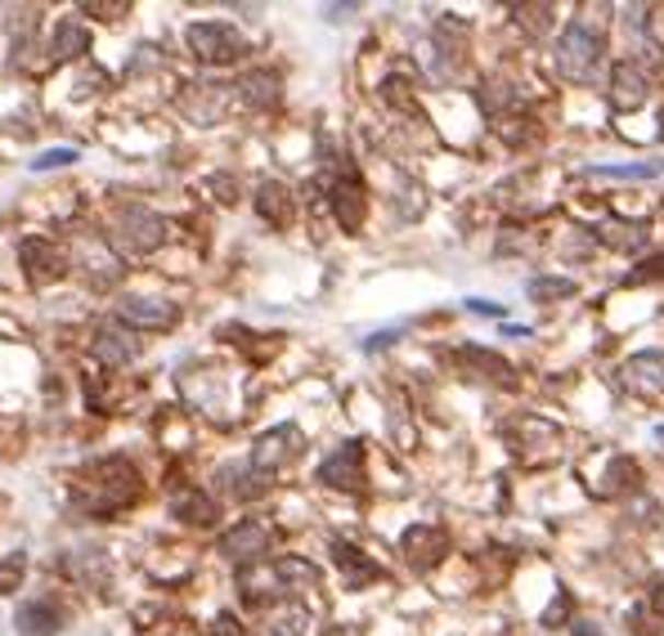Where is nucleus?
Instances as JSON below:
<instances>
[{"label":"nucleus","instance_id":"f257e3e1","mask_svg":"<svg viewBox=\"0 0 664 636\" xmlns=\"http://www.w3.org/2000/svg\"><path fill=\"white\" fill-rule=\"evenodd\" d=\"M139 498V475L126 458H108V462H94L77 475L72 488V502L90 516H113L122 507H130Z\"/></svg>","mask_w":664,"mask_h":636},{"label":"nucleus","instance_id":"f03ea898","mask_svg":"<svg viewBox=\"0 0 664 636\" xmlns=\"http://www.w3.org/2000/svg\"><path fill=\"white\" fill-rule=\"evenodd\" d=\"M602 55H606V32H602V27H593L588 19H575L571 27L561 32L552 63H557V72H561L565 81L588 85V81L602 72Z\"/></svg>","mask_w":664,"mask_h":636},{"label":"nucleus","instance_id":"7ed1b4c3","mask_svg":"<svg viewBox=\"0 0 664 636\" xmlns=\"http://www.w3.org/2000/svg\"><path fill=\"white\" fill-rule=\"evenodd\" d=\"M113 242L130 256H153L167 242V220L145 207H122L113 216Z\"/></svg>","mask_w":664,"mask_h":636},{"label":"nucleus","instance_id":"20e7f679","mask_svg":"<svg viewBox=\"0 0 664 636\" xmlns=\"http://www.w3.org/2000/svg\"><path fill=\"white\" fill-rule=\"evenodd\" d=\"M184 41H188V55H194L198 63H239L248 55V41L229 23H216V19L194 23Z\"/></svg>","mask_w":664,"mask_h":636},{"label":"nucleus","instance_id":"39448f33","mask_svg":"<svg viewBox=\"0 0 664 636\" xmlns=\"http://www.w3.org/2000/svg\"><path fill=\"white\" fill-rule=\"evenodd\" d=\"M72 265L85 269V278L94 287H113L122 278V261L108 252V238H100V233H77L72 238Z\"/></svg>","mask_w":664,"mask_h":636},{"label":"nucleus","instance_id":"423d86ee","mask_svg":"<svg viewBox=\"0 0 664 636\" xmlns=\"http://www.w3.org/2000/svg\"><path fill=\"white\" fill-rule=\"evenodd\" d=\"M314 475H319V484H328V488L359 494V488H364V444H359V439H351V444L332 449V453L319 462Z\"/></svg>","mask_w":664,"mask_h":636},{"label":"nucleus","instance_id":"0eeeda50","mask_svg":"<svg viewBox=\"0 0 664 636\" xmlns=\"http://www.w3.org/2000/svg\"><path fill=\"white\" fill-rule=\"evenodd\" d=\"M301 430L297 426H274V430H265L256 444H252V471H261V475H274L278 466H288L297 453H301Z\"/></svg>","mask_w":664,"mask_h":636},{"label":"nucleus","instance_id":"6e6552de","mask_svg":"<svg viewBox=\"0 0 664 636\" xmlns=\"http://www.w3.org/2000/svg\"><path fill=\"white\" fill-rule=\"evenodd\" d=\"M400 552L413 569H432L449 556V533L440 524H409L400 537Z\"/></svg>","mask_w":664,"mask_h":636},{"label":"nucleus","instance_id":"1a4fd4ad","mask_svg":"<svg viewBox=\"0 0 664 636\" xmlns=\"http://www.w3.org/2000/svg\"><path fill=\"white\" fill-rule=\"evenodd\" d=\"M19 261H23L32 287H50V282H59L68 274V261H64V252L55 247L50 238H27L19 247Z\"/></svg>","mask_w":664,"mask_h":636},{"label":"nucleus","instance_id":"9d476101","mask_svg":"<svg viewBox=\"0 0 664 636\" xmlns=\"http://www.w3.org/2000/svg\"><path fill=\"white\" fill-rule=\"evenodd\" d=\"M270 552V529L261 520H239L233 529L220 533V556H229L233 565H248V560H261Z\"/></svg>","mask_w":664,"mask_h":636},{"label":"nucleus","instance_id":"9b49d317","mask_svg":"<svg viewBox=\"0 0 664 636\" xmlns=\"http://www.w3.org/2000/svg\"><path fill=\"white\" fill-rule=\"evenodd\" d=\"M646 94H651V77H646L642 63H633V59L615 63V72H610V104H615V108L633 113V108L646 104Z\"/></svg>","mask_w":664,"mask_h":636},{"label":"nucleus","instance_id":"f8f14e48","mask_svg":"<svg viewBox=\"0 0 664 636\" xmlns=\"http://www.w3.org/2000/svg\"><path fill=\"white\" fill-rule=\"evenodd\" d=\"M620 381H625L629 395H642V400L664 395V355H660V350L633 355V359L620 368Z\"/></svg>","mask_w":664,"mask_h":636},{"label":"nucleus","instance_id":"ddd939ff","mask_svg":"<svg viewBox=\"0 0 664 636\" xmlns=\"http://www.w3.org/2000/svg\"><path fill=\"white\" fill-rule=\"evenodd\" d=\"M90 350L104 368H122V363H130L139 355V336L130 327H122V323H100V327H94Z\"/></svg>","mask_w":664,"mask_h":636},{"label":"nucleus","instance_id":"4468645a","mask_svg":"<svg viewBox=\"0 0 664 636\" xmlns=\"http://www.w3.org/2000/svg\"><path fill=\"white\" fill-rule=\"evenodd\" d=\"M117 310H122V319H126L130 327H145V332H167V327H175V319H180V305H171V301H149V297H126Z\"/></svg>","mask_w":664,"mask_h":636},{"label":"nucleus","instance_id":"2eb2a0df","mask_svg":"<svg viewBox=\"0 0 664 636\" xmlns=\"http://www.w3.org/2000/svg\"><path fill=\"white\" fill-rule=\"evenodd\" d=\"M14 627L19 636H55L64 627V610L50 601V597H36V601H23L14 610Z\"/></svg>","mask_w":664,"mask_h":636},{"label":"nucleus","instance_id":"dca6fc26","mask_svg":"<svg viewBox=\"0 0 664 636\" xmlns=\"http://www.w3.org/2000/svg\"><path fill=\"white\" fill-rule=\"evenodd\" d=\"M364 188H359V180L346 171L337 184H332V216H337V224L346 229V233H355L359 224H364Z\"/></svg>","mask_w":664,"mask_h":636},{"label":"nucleus","instance_id":"f3484780","mask_svg":"<svg viewBox=\"0 0 664 636\" xmlns=\"http://www.w3.org/2000/svg\"><path fill=\"white\" fill-rule=\"evenodd\" d=\"M458 363L467 368V377H481V381H494V385H512L516 381L512 363L503 355H494V350H481V346L458 350Z\"/></svg>","mask_w":664,"mask_h":636},{"label":"nucleus","instance_id":"a211bd4d","mask_svg":"<svg viewBox=\"0 0 664 636\" xmlns=\"http://www.w3.org/2000/svg\"><path fill=\"white\" fill-rule=\"evenodd\" d=\"M597 238L606 242L610 252H642L646 238H651V229H646V220H620V216H610V220L597 224Z\"/></svg>","mask_w":664,"mask_h":636},{"label":"nucleus","instance_id":"6ab92c4d","mask_svg":"<svg viewBox=\"0 0 664 636\" xmlns=\"http://www.w3.org/2000/svg\"><path fill=\"white\" fill-rule=\"evenodd\" d=\"M256 216H261L265 224H274V229H288V224H293V193H288V184L265 180V184L256 188Z\"/></svg>","mask_w":664,"mask_h":636},{"label":"nucleus","instance_id":"aec40b11","mask_svg":"<svg viewBox=\"0 0 664 636\" xmlns=\"http://www.w3.org/2000/svg\"><path fill=\"white\" fill-rule=\"evenodd\" d=\"M332 560H337V569L346 574L351 592H359V587H368V582L382 578V569H377V565H373L359 547H351V543H332Z\"/></svg>","mask_w":664,"mask_h":636},{"label":"nucleus","instance_id":"412c9836","mask_svg":"<svg viewBox=\"0 0 664 636\" xmlns=\"http://www.w3.org/2000/svg\"><path fill=\"white\" fill-rule=\"evenodd\" d=\"M171 516L194 524V529H207V524H216V498L203 494V488H184V494L171 502Z\"/></svg>","mask_w":664,"mask_h":636},{"label":"nucleus","instance_id":"4be33fe9","mask_svg":"<svg viewBox=\"0 0 664 636\" xmlns=\"http://www.w3.org/2000/svg\"><path fill=\"white\" fill-rule=\"evenodd\" d=\"M90 50V32L77 23V19H59V27H55V45H50V55L59 59V63H68V59H81Z\"/></svg>","mask_w":664,"mask_h":636},{"label":"nucleus","instance_id":"5701e85b","mask_svg":"<svg viewBox=\"0 0 664 636\" xmlns=\"http://www.w3.org/2000/svg\"><path fill=\"white\" fill-rule=\"evenodd\" d=\"M265 627H270V636H310V614L293 601H278L265 614Z\"/></svg>","mask_w":664,"mask_h":636},{"label":"nucleus","instance_id":"b1692460","mask_svg":"<svg viewBox=\"0 0 664 636\" xmlns=\"http://www.w3.org/2000/svg\"><path fill=\"white\" fill-rule=\"evenodd\" d=\"M243 94H248V104H256V108H274L278 104V77L274 72H252L243 81Z\"/></svg>","mask_w":664,"mask_h":636},{"label":"nucleus","instance_id":"393cba45","mask_svg":"<svg viewBox=\"0 0 664 636\" xmlns=\"http://www.w3.org/2000/svg\"><path fill=\"white\" fill-rule=\"evenodd\" d=\"M530 301H565V297H575V278H530Z\"/></svg>","mask_w":664,"mask_h":636},{"label":"nucleus","instance_id":"a878e982","mask_svg":"<svg viewBox=\"0 0 664 636\" xmlns=\"http://www.w3.org/2000/svg\"><path fill=\"white\" fill-rule=\"evenodd\" d=\"M664 175V162L651 166H588V180H655Z\"/></svg>","mask_w":664,"mask_h":636},{"label":"nucleus","instance_id":"bb28decb","mask_svg":"<svg viewBox=\"0 0 664 636\" xmlns=\"http://www.w3.org/2000/svg\"><path fill=\"white\" fill-rule=\"evenodd\" d=\"M23 574H27V556H23V552H10L5 560H0V592H19Z\"/></svg>","mask_w":664,"mask_h":636},{"label":"nucleus","instance_id":"cd10ccee","mask_svg":"<svg viewBox=\"0 0 664 636\" xmlns=\"http://www.w3.org/2000/svg\"><path fill=\"white\" fill-rule=\"evenodd\" d=\"M68 162H77V149H50V153H36L32 171H59V166H68Z\"/></svg>","mask_w":664,"mask_h":636},{"label":"nucleus","instance_id":"c85d7f7f","mask_svg":"<svg viewBox=\"0 0 664 636\" xmlns=\"http://www.w3.org/2000/svg\"><path fill=\"white\" fill-rule=\"evenodd\" d=\"M655 278H664V256H651L638 274H629V287H638V282H655Z\"/></svg>","mask_w":664,"mask_h":636},{"label":"nucleus","instance_id":"c756f323","mask_svg":"<svg viewBox=\"0 0 664 636\" xmlns=\"http://www.w3.org/2000/svg\"><path fill=\"white\" fill-rule=\"evenodd\" d=\"M211 632H216V636H248V632H243V623H239V618H233L229 610H225V614H216V623H211Z\"/></svg>","mask_w":664,"mask_h":636},{"label":"nucleus","instance_id":"7c9ffc66","mask_svg":"<svg viewBox=\"0 0 664 636\" xmlns=\"http://www.w3.org/2000/svg\"><path fill=\"white\" fill-rule=\"evenodd\" d=\"M565 614H571V597H565V592H561V597H557V601H552V610H548V614H543V623H548V627H552V623H561V618H565Z\"/></svg>","mask_w":664,"mask_h":636},{"label":"nucleus","instance_id":"2f4dec72","mask_svg":"<svg viewBox=\"0 0 664 636\" xmlns=\"http://www.w3.org/2000/svg\"><path fill=\"white\" fill-rule=\"evenodd\" d=\"M467 310H471V314H490V319H503V305H494V301H481V297H471V301H467Z\"/></svg>","mask_w":664,"mask_h":636},{"label":"nucleus","instance_id":"473e14b6","mask_svg":"<svg viewBox=\"0 0 664 636\" xmlns=\"http://www.w3.org/2000/svg\"><path fill=\"white\" fill-rule=\"evenodd\" d=\"M646 610H655V614L664 618V578H660V582L651 587V601H646Z\"/></svg>","mask_w":664,"mask_h":636},{"label":"nucleus","instance_id":"72a5a7b5","mask_svg":"<svg viewBox=\"0 0 664 636\" xmlns=\"http://www.w3.org/2000/svg\"><path fill=\"white\" fill-rule=\"evenodd\" d=\"M575 636H602V627L597 623H575Z\"/></svg>","mask_w":664,"mask_h":636},{"label":"nucleus","instance_id":"f704fd0d","mask_svg":"<svg viewBox=\"0 0 664 636\" xmlns=\"http://www.w3.org/2000/svg\"><path fill=\"white\" fill-rule=\"evenodd\" d=\"M655 439H660V444H664V426H655Z\"/></svg>","mask_w":664,"mask_h":636},{"label":"nucleus","instance_id":"c9c22d12","mask_svg":"<svg viewBox=\"0 0 664 636\" xmlns=\"http://www.w3.org/2000/svg\"><path fill=\"white\" fill-rule=\"evenodd\" d=\"M660 135H664V113H660Z\"/></svg>","mask_w":664,"mask_h":636}]
</instances>
